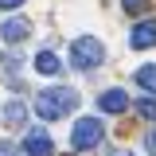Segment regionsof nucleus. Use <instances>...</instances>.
<instances>
[{
    "instance_id": "1",
    "label": "nucleus",
    "mask_w": 156,
    "mask_h": 156,
    "mask_svg": "<svg viewBox=\"0 0 156 156\" xmlns=\"http://www.w3.org/2000/svg\"><path fill=\"white\" fill-rule=\"evenodd\" d=\"M74 105H78V94H74V90H66V86H55V90L35 94V113L43 117V121H55V117L74 113Z\"/></svg>"
},
{
    "instance_id": "2",
    "label": "nucleus",
    "mask_w": 156,
    "mask_h": 156,
    "mask_svg": "<svg viewBox=\"0 0 156 156\" xmlns=\"http://www.w3.org/2000/svg\"><path fill=\"white\" fill-rule=\"evenodd\" d=\"M101 58H105L101 39H94V35H78L74 43H70V66H74V70H94Z\"/></svg>"
},
{
    "instance_id": "3",
    "label": "nucleus",
    "mask_w": 156,
    "mask_h": 156,
    "mask_svg": "<svg viewBox=\"0 0 156 156\" xmlns=\"http://www.w3.org/2000/svg\"><path fill=\"white\" fill-rule=\"evenodd\" d=\"M101 136H105V125L98 117H82L74 125V133H70V144H74L78 152H86V148H98L101 144Z\"/></svg>"
},
{
    "instance_id": "4",
    "label": "nucleus",
    "mask_w": 156,
    "mask_h": 156,
    "mask_svg": "<svg viewBox=\"0 0 156 156\" xmlns=\"http://www.w3.org/2000/svg\"><path fill=\"white\" fill-rule=\"evenodd\" d=\"M129 47L133 51H148L156 47V20H140L133 31H129Z\"/></svg>"
},
{
    "instance_id": "5",
    "label": "nucleus",
    "mask_w": 156,
    "mask_h": 156,
    "mask_svg": "<svg viewBox=\"0 0 156 156\" xmlns=\"http://www.w3.org/2000/svg\"><path fill=\"white\" fill-rule=\"evenodd\" d=\"M27 35H31V23L23 16H12V20L0 23V39H4V43H23Z\"/></svg>"
},
{
    "instance_id": "6",
    "label": "nucleus",
    "mask_w": 156,
    "mask_h": 156,
    "mask_svg": "<svg viewBox=\"0 0 156 156\" xmlns=\"http://www.w3.org/2000/svg\"><path fill=\"white\" fill-rule=\"evenodd\" d=\"M23 152H27V156H51L55 144H51V136L43 133V129H35V133L23 136Z\"/></svg>"
},
{
    "instance_id": "7",
    "label": "nucleus",
    "mask_w": 156,
    "mask_h": 156,
    "mask_svg": "<svg viewBox=\"0 0 156 156\" xmlns=\"http://www.w3.org/2000/svg\"><path fill=\"white\" fill-rule=\"evenodd\" d=\"M4 129H23V121H27V105H23V101H16V98H12V101H4Z\"/></svg>"
},
{
    "instance_id": "8",
    "label": "nucleus",
    "mask_w": 156,
    "mask_h": 156,
    "mask_svg": "<svg viewBox=\"0 0 156 156\" xmlns=\"http://www.w3.org/2000/svg\"><path fill=\"white\" fill-rule=\"evenodd\" d=\"M125 105H129V94L125 90H105V94L98 98V109L101 113H121Z\"/></svg>"
},
{
    "instance_id": "9",
    "label": "nucleus",
    "mask_w": 156,
    "mask_h": 156,
    "mask_svg": "<svg viewBox=\"0 0 156 156\" xmlns=\"http://www.w3.org/2000/svg\"><path fill=\"white\" fill-rule=\"evenodd\" d=\"M58 70H62V62H58L55 51H39V55H35V74H47V78H51V74H58Z\"/></svg>"
},
{
    "instance_id": "10",
    "label": "nucleus",
    "mask_w": 156,
    "mask_h": 156,
    "mask_svg": "<svg viewBox=\"0 0 156 156\" xmlns=\"http://www.w3.org/2000/svg\"><path fill=\"white\" fill-rule=\"evenodd\" d=\"M136 86H144V90L156 94V66L152 62H148V66H136Z\"/></svg>"
},
{
    "instance_id": "11",
    "label": "nucleus",
    "mask_w": 156,
    "mask_h": 156,
    "mask_svg": "<svg viewBox=\"0 0 156 156\" xmlns=\"http://www.w3.org/2000/svg\"><path fill=\"white\" fill-rule=\"evenodd\" d=\"M136 113L144 117V121H156V98H140L136 101Z\"/></svg>"
},
{
    "instance_id": "12",
    "label": "nucleus",
    "mask_w": 156,
    "mask_h": 156,
    "mask_svg": "<svg viewBox=\"0 0 156 156\" xmlns=\"http://www.w3.org/2000/svg\"><path fill=\"white\" fill-rule=\"evenodd\" d=\"M125 8H129V12H140V8H144V0H125Z\"/></svg>"
},
{
    "instance_id": "13",
    "label": "nucleus",
    "mask_w": 156,
    "mask_h": 156,
    "mask_svg": "<svg viewBox=\"0 0 156 156\" xmlns=\"http://www.w3.org/2000/svg\"><path fill=\"white\" fill-rule=\"evenodd\" d=\"M20 4H23V0H0V8H8V12H12V8H20Z\"/></svg>"
},
{
    "instance_id": "14",
    "label": "nucleus",
    "mask_w": 156,
    "mask_h": 156,
    "mask_svg": "<svg viewBox=\"0 0 156 156\" xmlns=\"http://www.w3.org/2000/svg\"><path fill=\"white\" fill-rule=\"evenodd\" d=\"M144 144H148V152L156 156V133H148V140H144Z\"/></svg>"
},
{
    "instance_id": "15",
    "label": "nucleus",
    "mask_w": 156,
    "mask_h": 156,
    "mask_svg": "<svg viewBox=\"0 0 156 156\" xmlns=\"http://www.w3.org/2000/svg\"><path fill=\"white\" fill-rule=\"evenodd\" d=\"M0 156H12V144H0Z\"/></svg>"
},
{
    "instance_id": "16",
    "label": "nucleus",
    "mask_w": 156,
    "mask_h": 156,
    "mask_svg": "<svg viewBox=\"0 0 156 156\" xmlns=\"http://www.w3.org/2000/svg\"><path fill=\"white\" fill-rule=\"evenodd\" d=\"M113 156H129V152H113Z\"/></svg>"
}]
</instances>
